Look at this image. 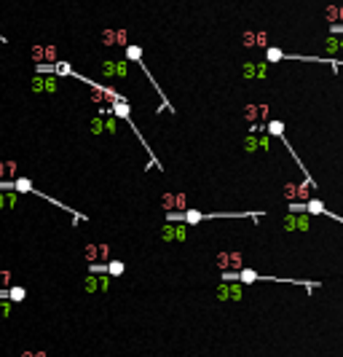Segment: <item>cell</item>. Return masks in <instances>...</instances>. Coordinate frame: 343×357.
<instances>
[{
    "instance_id": "1",
    "label": "cell",
    "mask_w": 343,
    "mask_h": 357,
    "mask_svg": "<svg viewBox=\"0 0 343 357\" xmlns=\"http://www.w3.org/2000/svg\"><path fill=\"white\" fill-rule=\"evenodd\" d=\"M223 279L225 282H247V285H252V282H289V285H300V288H319V282H306V279H282V277H263L257 274L252 269H242V271H223Z\"/></svg>"
},
{
    "instance_id": "2",
    "label": "cell",
    "mask_w": 343,
    "mask_h": 357,
    "mask_svg": "<svg viewBox=\"0 0 343 357\" xmlns=\"http://www.w3.org/2000/svg\"><path fill=\"white\" fill-rule=\"evenodd\" d=\"M215 218H247V212H199V209H188V212H166L169 223H185L196 226L201 220H215Z\"/></svg>"
},
{
    "instance_id": "3",
    "label": "cell",
    "mask_w": 343,
    "mask_h": 357,
    "mask_svg": "<svg viewBox=\"0 0 343 357\" xmlns=\"http://www.w3.org/2000/svg\"><path fill=\"white\" fill-rule=\"evenodd\" d=\"M217 298H220V301H225V298L239 301V298H242V288H239V285H220V290H217Z\"/></svg>"
},
{
    "instance_id": "4",
    "label": "cell",
    "mask_w": 343,
    "mask_h": 357,
    "mask_svg": "<svg viewBox=\"0 0 343 357\" xmlns=\"http://www.w3.org/2000/svg\"><path fill=\"white\" fill-rule=\"evenodd\" d=\"M6 298L11 303H19L27 298V293H24V288H6Z\"/></svg>"
},
{
    "instance_id": "5",
    "label": "cell",
    "mask_w": 343,
    "mask_h": 357,
    "mask_svg": "<svg viewBox=\"0 0 343 357\" xmlns=\"http://www.w3.org/2000/svg\"><path fill=\"white\" fill-rule=\"evenodd\" d=\"M268 134H276V137H284V124H282V121H268Z\"/></svg>"
},
{
    "instance_id": "6",
    "label": "cell",
    "mask_w": 343,
    "mask_h": 357,
    "mask_svg": "<svg viewBox=\"0 0 343 357\" xmlns=\"http://www.w3.org/2000/svg\"><path fill=\"white\" fill-rule=\"evenodd\" d=\"M108 274L110 277H121L123 274V264H121V260H113V264H108Z\"/></svg>"
},
{
    "instance_id": "7",
    "label": "cell",
    "mask_w": 343,
    "mask_h": 357,
    "mask_svg": "<svg viewBox=\"0 0 343 357\" xmlns=\"http://www.w3.org/2000/svg\"><path fill=\"white\" fill-rule=\"evenodd\" d=\"M126 57H129L131 62H140V65H142V51H140V46H129V49H126Z\"/></svg>"
},
{
    "instance_id": "8",
    "label": "cell",
    "mask_w": 343,
    "mask_h": 357,
    "mask_svg": "<svg viewBox=\"0 0 343 357\" xmlns=\"http://www.w3.org/2000/svg\"><path fill=\"white\" fill-rule=\"evenodd\" d=\"M89 271H91V274H102V271H108V266H102V264H91V266H89Z\"/></svg>"
},
{
    "instance_id": "9",
    "label": "cell",
    "mask_w": 343,
    "mask_h": 357,
    "mask_svg": "<svg viewBox=\"0 0 343 357\" xmlns=\"http://www.w3.org/2000/svg\"><path fill=\"white\" fill-rule=\"evenodd\" d=\"M11 314V301L8 303H0V317H8Z\"/></svg>"
}]
</instances>
